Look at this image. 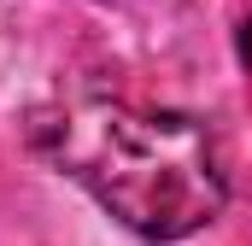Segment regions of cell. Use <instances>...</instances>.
I'll use <instances>...</instances> for the list:
<instances>
[{
  "mask_svg": "<svg viewBox=\"0 0 252 246\" xmlns=\"http://www.w3.org/2000/svg\"><path fill=\"white\" fill-rule=\"evenodd\" d=\"M64 176L88 187L141 241H182L223 211V164L205 123L182 112H135L118 100L64 106L41 129Z\"/></svg>",
  "mask_w": 252,
  "mask_h": 246,
  "instance_id": "cell-1",
  "label": "cell"
},
{
  "mask_svg": "<svg viewBox=\"0 0 252 246\" xmlns=\"http://www.w3.org/2000/svg\"><path fill=\"white\" fill-rule=\"evenodd\" d=\"M235 53H241V64H247V70H252V18H247V24H241V41H235Z\"/></svg>",
  "mask_w": 252,
  "mask_h": 246,
  "instance_id": "cell-2",
  "label": "cell"
}]
</instances>
